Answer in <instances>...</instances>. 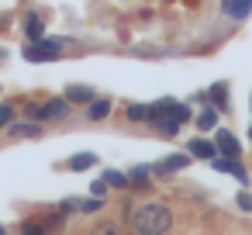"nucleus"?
<instances>
[{
  "instance_id": "16",
  "label": "nucleus",
  "mask_w": 252,
  "mask_h": 235,
  "mask_svg": "<svg viewBox=\"0 0 252 235\" xmlns=\"http://www.w3.org/2000/svg\"><path fill=\"white\" fill-rule=\"evenodd\" d=\"M131 183H135V187H149V169H145V166H138V169L131 173Z\"/></svg>"
},
{
  "instance_id": "18",
  "label": "nucleus",
  "mask_w": 252,
  "mask_h": 235,
  "mask_svg": "<svg viewBox=\"0 0 252 235\" xmlns=\"http://www.w3.org/2000/svg\"><path fill=\"white\" fill-rule=\"evenodd\" d=\"M21 232H25V235H45V225H38V221H28Z\"/></svg>"
},
{
  "instance_id": "3",
  "label": "nucleus",
  "mask_w": 252,
  "mask_h": 235,
  "mask_svg": "<svg viewBox=\"0 0 252 235\" xmlns=\"http://www.w3.org/2000/svg\"><path fill=\"white\" fill-rule=\"evenodd\" d=\"M66 111H69V104L56 97V101H49V104H42L35 118H38V121H59V118H66Z\"/></svg>"
},
{
  "instance_id": "7",
  "label": "nucleus",
  "mask_w": 252,
  "mask_h": 235,
  "mask_svg": "<svg viewBox=\"0 0 252 235\" xmlns=\"http://www.w3.org/2000/svg\"><path fill=\"white\" fill-rule=\"evenodd\" d=\"M190 152H193L197 159H214V145L204 142V138H193V142H190Z\"/></svg>"
},
{
  "instance_id": "6",
  "label": "nucleus",
  "mask_w": 252,
  "mask_h": 235,
  "mask_svg": "<svg viewBox=\"0 0 252 235\" xmlns=\"http://www.w3.org/2000/svg\"><path fill=\"white\" fill-rule=\"evenodd\" d=\"M224 11H228L231 18H238V21H242V18L252 11V0H224Z\"/></svg>"
},
{
  "instance_id": "20",
  "label": "nucleus",
  "mask_w": 252,
  "mask_h": 235,
  "mask_svg": "<svg viewBox=\"0 0 252 235\" xmlns=\"http://www.w3.org/2000/svg\"><path fill=\"white\" fill-rule=\"evenodd\" d=\"M14 135H38V125H18Z\"/></svg>"
},
{
  "instance_id": "11",
  "label": "nucleus",
  "mask_w": 252,
  "mask_h": 235,
  "mask_svg": "<svg viewBox=\"0 0 252 235\" xmlns=\"http://www.w3.org/2000/svg\"><path fill=\"white\" fill-rule=\"evenodd\" d=\"M107 114H111V101H94L90 118H94V121H100V118H107Z\"/></svg>"
},
{
  "instance_id": "12",
  "label": "nucleus",
  "mask_w": 252,
  "mask_h": 235,
  "mask_svg": "<svg viewBox=\"0 0 252 235\" xmlns=\"http://www.w3.org/2000/svg\"><path fill=\"white\" fill-rule=\"evenodd\" d=\"M69 166H73V169H87V166H94V156H90V152H80V156L69 159Z\"/></svg>"
},
{
  "instance_id": "2",
  "label": "nucleus",
  "mask_w": 252,
  "mask_h": 235,
  "mask_svg": "<svg viewBox=\"0 0 252 235\" xmlns=\"http://www.w3.org/2000/svg\"><path fill=\"white\" fill-rule=\"evenodd\" d=\"M59 52H63V45L56 38H35L25 49V59L28 63H49V59H59Z\"/></svg>"
},
{
  "instance_id": "10",
  "label": "nucleus",
  "mask_w": 252,
  "mask_h": 235,
  "mask_svg": "<svg viewBox=\"0 0 252 235\" xmlns=\"http://www.w3.org/2000/svg\"><path fill=\"white\" fill-rule=\"evenodd\" d=\"M90 235H125V232H121V225H118V221H100Z\"/></svg>"
},
{
  "instance_id": "15",
  "label": "nucleus",
  "mask_w": 252,
  "mask_h": 235,
  "mask_svg": "<svg viewBox=\"0 0 252 235\" xmlns=\"http://www.w3.org/2000/svg\"><path fill=\"white\" fill-rule=\"evenodd\" d=\"M28 38H42V18H28Z\"/></svg>"
},
{
  "instance_id": "13",
  "label": "nucleus",
  "mask_w": 252,
  "mask_h": 235,
  "mask_svg": "<svg viewBox=\"0 0 252 235\" xmlns=\"http://www.w3.org/2000/svg\"><path fill=\"white\" fill-rule=\"evenodd\" d=\"M104 183H107V187H125V183H128V176H125V173L107 169V173H104Z\"/></svg>"
},
{
  "instance_id": "14",
  "label": "nucleus",
  "mask_w": 252,
  "mask_h": 235,
  "mask_svg": "<svg viewBox=\"0 0 252 235\" xmlns=\"http://www.w3.org/2000/svg\"><path fill=\"white\" fill-rule=\"evenodd\" d=\"M128 118H131V121H149V107L131 104V107H128Z\"/></svg>"
},
{
  "instance_id": "8",
  "label": "nucleus",
  "mask_w": 252,
  "mask_h": 235,
  "mask_svg": "<svg viewBox=\"0 0 252 235\" xmlns=\"http://www.w3.org/2000/svg\"><path fill=\"white\" fill-rule=\"evenodd\" d=\"M66 94H69V101H73V104H87V101L94 97V90H90V87H80V83H73Z\"/></svg>"
},
{
  "instance_id": "5",
  "label": "nucleus",
  "mask_w": 252,
  "mask_h": 235,
  "mask_svg": "<svg viewBox=\"0 0 252 235\" xmlns=\"http://www.w3.org/2000/svg\"><path fill=\"white\" fill-rule=\"evenodd\" d=\"M214 169H221V173H231V176H238V180H245V169L235 163V156H224V159H214Z\"/></svg>"
},
{
  "instance_id": "17",
  "label": "nucleus",
  "mask_w": 252,
  "mask_h": 235,
  "mask_svg": "<svg viewBox=\"0 0 252 235\" xmlns=\"http://www.w3.org/2000/svg\"><path fill=\"white\" fill-rule=\"evenodd\" d=\"M197 125H200V128H214V125H218V118H214V111H200V118H197Z\"/></svg>"
},
{
  "instance_id": "4",
  "label": "nucleus",
  "mask_w": 252,
  "mask_h": 235,
  "mask_svg": "<svg viewBox=\"0 0 252 235\" xmlns=\"http://www.w3.org/2000/svg\"><path fill=\"white\" fill-rule=\"evenodd\" d=\"M218 149L224 152V156H238L242 149H238V138L231 135V132H218Z\"/></svg>"
},
{
  "instance_id": "9",
  "label": "nucleus",
  "mask_w": 252,
  "mask_h": 235,
  "mask_svg": "<svg viewBox=\"0 0 252 235\" xmlns=\"http://www.w3.org/2000/svg\"><path fill=\"white\" fill-rule=\"evenodd\" d=\"M183 166H187V156H173V159H162V163H159L162 173H176V169H183Z\"/></svg>"
},
{
  "instance_id": "21",
  "label": "nucleus",
  "mask_w": 252,
  "mask_h": 235,
  "mask_svg": "<svg viewBox=\"0 0 252 235\" xmlns=\"http://www.w3.org/2000/svg\"><path fill=\"white\" fill-rule=\"evenodd\" d=\"M0 235H4V232H0Z\"/></svg>"
},
{
  "instance_id": "19",
  "label": "nucleus",
  "mask_w": 252,
  "mask_h": 235,
  "mask_svg": "<svg viewBox=\"0 0 252 235\" xmlns=\"http://www.w3.org/2000/svg\"><path fill=\"white\" fill-rule=\"evenodd\" d=\"M11 121H14V111L4 104V107H0V128H4V125H11Z\"/></svg>"
},
{
  "instance_id": "1",
  "label": "nucleus",
  "mask_w": 252,
  "mask_h": 235,
  "mask_svg": "<svg viewBox=\"0 0 252 235\" xmlns=\"http://www.w3.org/2000/svg\"><path fill=\"white\" fill-rule=\"evenodd\" d=\"M131 228L138 235H166L173 228V214L166 204H138L131 211Z\"/></svg>"
}]
</instances>
